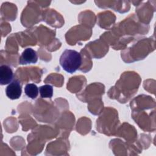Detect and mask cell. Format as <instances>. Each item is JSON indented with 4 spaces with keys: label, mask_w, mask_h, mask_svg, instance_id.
Listing matches in <instances>:
<instances>
[{
    "label": "cell",
    "mask_w": 156,
    "mask_h": 156,
    "mask_svg": "<svg viewBox=\"0 0 156 156\" xmlns=\"http://www.w3.org/2000/svg\"><path fill=\"white\" fill-rule=\"evenodd\" d=\"M59 62L65 71L72 74L81 66L82 57L80 54L75 50L66 49L62 54Z\"/></svg>",
    "instance_id": "obj_1"
},
{
    "label": "cell",
    "mask_w": 156,
    "mask_h": 156,
    "mask_svg": "<svg viewBox=\"0 0 156 156\" xmlns=\"http://www.w3.org/2000/svg\"><path fill=\"white\" fill-rule=\"evenodd\" d=\"M5 93L7 96L10 99H19L22 93V87L20 82L18 80H14L10 82L6 87Z\"/></svg>",
    "instance_id": "obj_2"
},
{
    "label": "cell",
    "mask_w": 156,
    "mask_h": 156,
    "mask_svg": "<svg viewBox=\"0 0 156 156\" xmlns=\"http://www.w3.org/2000/svg\"><path fill=\"white\" fill-rule=\"evenodd\" d=\"M38 60V56L36 51L30 48L25 49L19 58V63L26 65L35 63Z\"/></svg>",
    "instance_id": "obj_3"
},
{
    "label": "cell",
    "mask_w": 156,
    "mask_h": 156,
    "mask_svg": "<svg viewBox=\"0 0 156 156\" xmlns=\"http://www.w3.org/2000/svg\"><path fill=\"white\" fill-rule=\"evenodd\" d=\"M13 77V71L8 65H3L0 67V83L1 85L12 82Z\"/></svg>",
    "instance_id": "obj_4"
},
{
    "label": "cell",
    "mask_w": 156,
    "mask_h": 156,
    "mask_svg": "<svg viewBox=\"0 0 156 156\" xmlns=\"http://www.w3.org/2000/svg\"><path fill=\"white\" fill-rule=\"evenodd\" d=\"M38 88L34 83H28L24 88V92L26 96L32 99H35L38 94Z\"/></svg>",
    "instance_id": "obj_5"
},
{
    "label": "cell",
    "mask_w": 156,
    "mask_h": 156,
    "mask_svg": "<svg viewBox=\"0 0 156 156\" xmlns=\"http://www.w3.org/2000/svg\"><path fill=\"white\" fill-rule=\"evenodd\" d=\"M40 96L42 98H51L53 96V88L50 85H44L39 88Z\"/></svg>",
    "instance_id": "obj_6"
}]
</instances>
